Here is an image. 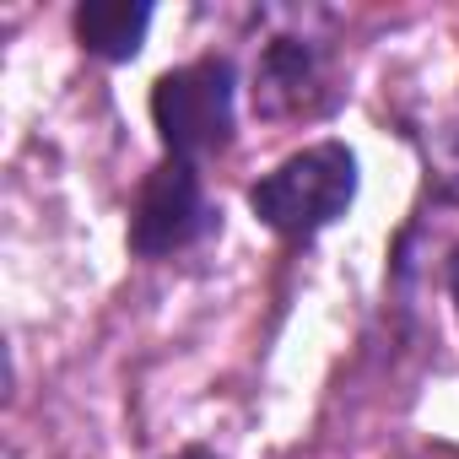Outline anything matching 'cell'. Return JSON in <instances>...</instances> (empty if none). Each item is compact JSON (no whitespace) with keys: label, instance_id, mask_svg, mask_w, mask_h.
Wrapping results in <instances>:
<instances>
[{"label":"cell","instance_id":"1","mask_svg":"<svg viewBox=\"0 0 459 459\" xmlns=\"http://www.w3.org/2000/svg\"><path fill=\"white\" fill-rule=\"evenodd\" d=\"M357 200V157L341 141H319L303 146L298 157H287L276 173H265L249 189V205L265 227H276L281 238H314L335 216H346V205Z\"/></svg>","mask_w":459,"mask_h":459},{"label":"cell","instance_id":"2","mask_svg":"<svg viewBox=\"0 0 459 459\" xmlns=\"http://www.w3.org/2000/svg\"><path fill=\"white\" fill-rule=\"evenodd\" d=\"M233 98H238L233 65L216 60V55L168 71L152 87V125H157L168 157H178L189 168L216 157L233 141Z\"/></svg>","mask_w":459,"mask_h":459},{"label":"cell","instance_id":"3","mask_svg":"<svg viewBox=\"0 0 459 459\" xmlns=\"http://www.w3.org/2000/svg\"><path fill=\"white\" fill-rule=\"evenodd\" d=\"M216 227V205L205 200V184L189 162L168 157L162 168H152V178L141 184L135 216H130V249L146 260L178 255L189 244H200Z\"/></svg>","mask_w":459,"mask_h":459},{"label":"cell","instance_id":"4","mask_svg":"<svg viewBox=\"0 0 459 459\" xmlns=\"http://www.w3.org/2000/svg\"><path fill=\"white\" fill-rule=\"evenodd\" d=\"M325 87V60L314 44L303 39H276L260 55V76H255V108L265 119H287V114H308L319 103Z\"/></svg>","mask_w":459,"mask_h":459},{"label":"cell","instance_id":"5","mask_svg":"<svg viewBox=\"0 0 459 459\" xmlns=\"http://www.w3.org/2000/svg\"><path fill=\"white\" fill-rule=\"evenodd\" d=\"M146 28H152V6H130V0H87V6H76V33L103 60H130Z\"/></svg>","mask_w":459,"mask_h":459},{"label":"cell","instance_id":"6","mask_svg":"<svg viewBox=\"0 0 459 459\" xmlns=\"http://www.w3.org/2000/svg\"><path fill=\"white\" fill-rule=\"evenodd\" d=\"M448 292H454V303H459V249H454V260H448Z\"/></svg>","mask_w":459,"mask_h":459},{"label":"cell","instance_id":"7","mask_svg":"<svg viewBox=\"0 0 459 459\" xmlns=\"http://www.w3.org/2000/svg\"><path fill=\"white\" fill-rule=\"evenodd\" d=\"M168 459H216L211 448H178V454H168Z\"/></svg>","mask_w":459,"mask_h":459}]
</instances>
